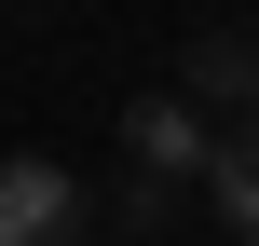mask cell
Wrapping results in <instances>:
<instances>
[{"label":"cell","mask_w":259,"mask_h":246,"mask_svg":"<svg viewBox=\"0 0 259 246\" xmlns=\"http://www.w3.org/2000/svg\"><path fill=\"white\" fill-rule=\"evenodd\" d=\"M109 219H123V233H137V246H164V233H178V192L123 164V192H109Z\"/></svg>","instance_id":"obj_5"},{"label":"cell","mask_w":259,"mask_h":246,"mask_svg":"<svg viewBox=\"0 0 259 246\" xmlns=\"http://www.w3.org/2000/svg\"><path fill=\"white\" fill-rule=\"evenodd\" d=\"M205 205L232 219V246H259V110L219 123V164H205Z\"/></svg>","instance_id":"obj_4"},{"label":"cell","mask_w":259,"mask_h":246,"mask_svg":"<svg viewBox=\"0 0 259 246\" xmlns=\"http://www.w3.org/2000/svg\"><path fill=\"white\" fill-rule=\"evenodd\" d=\"M82 233H96L82 178L41 164V151H14V164H0V246H82Z\"/></svg>","instance_id":"obj_2"},{"label":"cell","mask_w":259,"mask_h":246,"mask_svg":"<svg viewBox=\"0 0 259 246\" xmlns=\"http://www.w3.org/2000/svg\"><path fill=\"white\" fill-rule=\"evenodd\" d=\"M178 96H205V110H232V123H246V110H259V27L191 41V82H178Z\"/></svg>","instance_id":"obj_3"},{"label":"cell","mask_w":259,"mask_h":246,"mask_svg":"<svg viewBox=\"0 0 259 246\" xmlns=\"http://www.w3.org/2000/svg\"><path fill=\"white\" fill-rule=\"evenodd\" d=\"M123 164H137V178H164V192H191V178L219 164L205 96H137V110H123Z\"/></svg>","instance_id":"obj_1"}]
</instances>
